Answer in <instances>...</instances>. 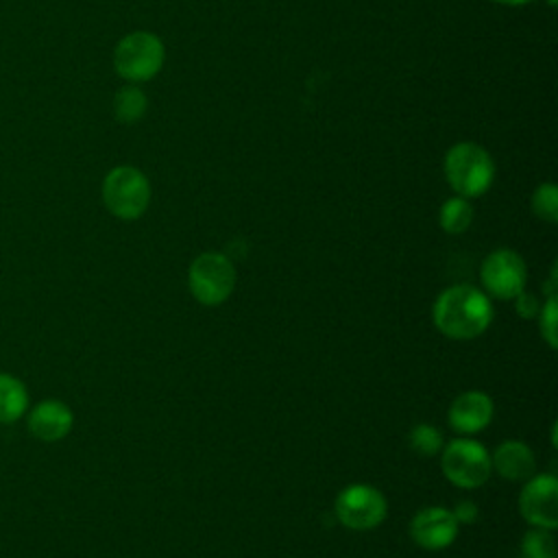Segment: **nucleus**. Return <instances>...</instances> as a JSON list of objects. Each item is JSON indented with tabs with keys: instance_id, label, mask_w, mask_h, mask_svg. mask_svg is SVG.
<instances>
[{
	"instance_id": "5701e85b",
	"label": "nucleus",
	"mask_w": 558,
	"mask_h": 558,
	"mask_svg": "<svg viewBox=\"0 0 558 558\" xmlns=\"http://www.w3.org/2000/svg\"><path fill=\"white\" fill-rule=\"evenodd\" d=\"M497 4H506V7H523V4H530L534 0H493Z\"/></svg>"
},
{
	"instance_id": "9d476101",
	"label": "nucleus",
	"mask_w": 558,
	"mask_h": 558,
	"mask_svg": "<svg viewBox=\"0 0 558 558\" xmlns=\"http://www.w3.org/2000/svg\"><path fill=\"white\" fill-rule=\"evenodd\" d=\"M458 525L460 523L451 510L442 506H427L412 517L410 538L427 551H440L456 541Z\"/></svg>"
},
{
	"instance_id": "6ab92c4d",
	"label": "nucleus",
	"mask_w": 558,
	"mask_h": 558,
	"mask_svg": "<svg viewBox=\"0 0 558 558\" xmlns=\"http://www.w3.org/2000/svg\"><path fill=\"white\" fill-rule=\"evenodd\" d=\"M532 211L545 222L558 220V187L554 183H541L532 194Z\"/></svg>"
},
{
	"instance_id": "39448f33",
	"label": "nucleus",
	"mask_w": 558,
	"mask_h": 558,
	"mask_svg": "<svg viewBox=\"0 0 558 558\" xmlns=\"http://www.w3.org/2000/svg\"><path fill=\"white\" fill-rule=\"evenodd\" d=\"M102 203L120 220L140 218L150 203V183L135 166H116L102 181Z\"/></svg>"
},
{
	"instance_id": "4be33fe9",
	"label": "nucleus",
	"mask_w": 558,
	"mask_h": 558,
	"mask_svg": "<svg viewBox=\"0 0 558 558\" xmlns=\"http://www.w3.org/2000/svg\"><path fill=\"white\" fill-rule=\"evenodd\" d=\"M451 512L458 523H471L477 519V506L473 501H460Z\"/></svg>"
},
{
	"instance_id": "0eeeda50",
	"label": "nucleus",
	"mask_w": 558,
	"mask_h": 558,
	"mask_svg": "<svg viewBox=\"0 0 558 558\" xmlns=\"http://www.w3.org/2000/svg\"><path fill=\"white\" fill-rule=\"evenodd\" d=\"M333 514L347 530L366 532L386 519L388 501L384 493L371 484H351L338 493Z\"/></svg>"
},
{
	"instance_id": "f03ea898",
	"label": "nucleus",
	"mask_w": 558,
	"mask_h": 558,
	"mask_svg": "<svg viewBox=\"0 0 558 558\" xmlns=\"http://www.w3.org/2000/svg\"><path fill=\"white\" fill-rule=\"evenodd\" d=\"M445 179L449 187L464 198H477L493 185L495 161L486 148L475 142H458L445 155Z\"/></svg>"
},
{
	"instance_id": "423d86ee",
	"label": "nucleus",
	"mask_w": 558,
	"mask_h": 558,
	"mask_svg": "<svg viewBox=\"0 0 558 558\" xmlns=\"http://www.w3.org/2000/svg\"><path fill=\"white\" fill-rule=\"evenodd\" d=\"M440 469L453 486L464 490L480 488L493 473L488 449L471 436H462L442 445Z\"/></svg>"
},
{
	"instance_id": "f8f14e48",
	"label": "nucleus",
	"mask_w": 558,
	"mask_h": 558,
	"mask_svg": "<svg viewBox=\"0 0 558 558\" xmlns=\"http://www.w3.org/2000/svg\"><path fill=\"white\" fill-rule=\"evenodd\" d=\"M74 425V414L68 403L59 399L39 401L28 412V429L35 438L44 442H57L70 434Z\"/></svg>"
},
{
	"instance_id": "aec40b11",
	"label": "nucleus",
	"mask_w": 558,
	"mask_h": 558,
	"mask_svg": "<svg viewBox=\"0 0 558 558\" xmlns=\"http://www.w3.org/2000/svg\"><path fill=\"white\" fill-rule=\"evenodd\" d=\"M538 318V331L543 336V340L556 349L558 347V340H556V294H549L543 303H541V310L536 314Z\"/></svg>"
},
{
	"instance_id": "7ed1b4c3",
	"label": "nucleus",
	"mask_w": 558,
	"mask_h": 558,
	"mask_svg": "<svg viewBox=\"0 0 558 558\" xmlns=\"http://www.w3.org/2000/svg\"><path fill=\"white\" fill-rule=\"evenodd\" d=\"M163 59V41L150 31H133L124 35L113 50V68L129 83H144L157 76Z\"/></svg>"
},
{
	"instance_id": "dca6fc26",
	"label": "nucleus",
	"mask_w": 558,
	"mask_h": 558,
	"mask_svg": "<svg viewBox=\"0 0 558 558\" xmlns=\"http://www.w3.org/2000/svg\"><path fill=\"white\" fill-rule=\"evenodd\" d=\"M438 222H440L442 231H447L451 235L464 233L473 222V205L469 203V198L456 194L440 205Z\"/></svg>"
},
{
	"instance_id": "ddd939ff",
	"label": "nucleus",
	"mask_w": 558,
	"mask_h": 558,
	"mask_svg": "<svg viewBox=\"0 0 558 558\" xmlns=\"http://www.w3.org/2000/svg\"><path fill=\"white\" fill-rule=\"evenodd\" d=\"M490 466L504 480L525 482L536 471V458L527 442L508 438V440H501L490 453Z\"/></svg>"
},
{
	"instance_id": "9b49d317",
	"label": "nucleus",
	"mask_w": 558,
	"mask_h": 558,
	"mask_svg": "<svg viewBox=\"0 0 558 558\" xmlns=\"http://www.w3.org/2000/svg\"><path fill=\"white\" fill-rule=\"evenodd\" d=\"M493 414H495V405L486 392L464 390L451 401L447 421L453 432L462 436H473L484 427H488V423L493 421Z\"/></svg>"
},
{
	"instance_id": "20e7f679",
	"label": "nucleus",
	"mask_w": 558,
	"mask_h": 558,
	"mask_svg": "<svg viewBox=\"0 0 558 558\" xmlns=\"http://www.w3.org/2000/svg\"><path fill=\"white\" fill-rule=\"evenodd\" d=\"M187 288L192 296L207 307L225 303L235 288V266L218 251L196 255L187 268Z\"/></svg>"
},
{
	"instance_id": "4468645a",
	"label": "nucleus",
	"mask_w": 558,
	"mask_h": 558,
	"mask_svg": "<svg viewBox=\"0 0 558 558\" xmlns=\"http://www.w3.org/2000/svg\"><path fill=\"white\" fill-rule=\"evenodd\" d=\"M28 410L26 384L9 373H0V423H15Z\"/></svg>"
},
{
	"instance_id": "a211bd4d",
	"label": "nucleus",
	"mask_w": 558,
	"mask_h": 558,
	"mask_svg": "<svg viewBox=\"0 0 558 558\" xmlns=\"http://www.w3.org/2000/svg\"><path fill=\"white\" fill-rule=\"evenodd\" d=\"M408 442H410V449L421 456H436V453H440V449L445 445L442 434L429 423L414 425L408 434Z\"/></svg>"
},
{
	"instance_id": "f3484780",
	"label": "nucleus",
	"mask_w": 558,
	"mask_h": 558,
	"mask_svg": "<svg viewBox=\"0 0 558 558\" xmlns=\"http://www.w3.org/2000/svg\"><path fill=\"white\" fill-rule=\"evenodd\" d=\"M521 558H556V543L551 530L530 527L519 543Z\"/></svg>"
},
{
	"instance_id": "1a4fd4ad",
	"label": "nucleus",
	"mask_w": 558,
	"mask_h": 558,
	"mask_svg": "<svg viewBox=\"0 0 558 558\" xmlns=\"http://www.w3.org/2000/svg\"><path fill=\"white\" fill-rule=\"evenodd\" d=\"M519 512L532 527L556 530L558 525V480L551 473H538L523 482L519 493Z\"/></svg>"
},
{
	"instance_id": "2eb2a0df",
	"label": "nucleus",
	"mask_w": 558,
	"mask_h": 558,
	"mask_svg": "<svg viewBox=\"0 0 558 558\" xmlns=\"http://www.w3.org/2000/svg\"><path fill=\"white\" fill-rule=\"evenodd\" d=\"M148 109V98L137 85H124L113 96V116L122 124H133L144 118Z\"/></svg>"
},
{
	"instance_id": "b1692460",
	"label": "nucleus",
	"mask_w": 558,
	"mask_h": 558,
	"mask_svg": "<svg viewBox=\"0 0 558 558\" xmlns=\"http://www.w3.org/2000/svg\"><path fill=\"white\" fill-rule=\"evenodd\" d=\"M547 4H549V7H556V0H547Z\"/></svg>"
},
{
	"instance_id": "6e6552de",
	"label": "nucleus",
	"mask_w": 558,
	"mask_h": 558,
	"mask_svg": "<svg viewBox=\"0 0 558 558\" xmlns=\"http://www.w3.org/2000/svg\"><path fill=\"white\" fill-rule=\"evenodd\" d=\"M480 281L488 296L495 299H514L525 290L527 266L523 257L512 248L490 251L480 266Z\"/></svg>"
},
{
	"instance_id": "f257e3e1",
	"label": "nucleus",
	"mask_w": 558,
	"mask_h": 558,
	"mask_svg": "<svg viewBox=\"0 0 558 558\" xmlns=\"http://www.w3.org/2000/svg\"><path fill=\"white\" fill-rule=\"evenodd\" d=\"M493 314L488 294L469 283L445 288L432 305L434 327L451 340H473L482 336L493 323Z\"/></svg>"
},
{
	"instance_id": "412c9836",
	"label": "nucleus",
	"mask_w": 558,
	"mask_h": 558,
	"mask_svg": "<svg viewBox=\"0 0 558 558\" xmlns=\"http://www.w3.org/2000/svg\"><path fill=\"white\" fill-rule=\"evenodd\" d=\"M514 310L521 318H536V314L541 310V301L532 292L523 290L514 296Z\"/></svg>"
}]
</instances>
